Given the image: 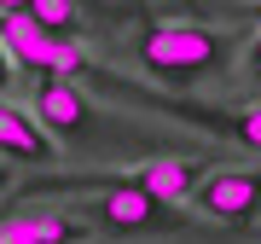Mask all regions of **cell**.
<instances>
[{"label":"cell","instance_id":"1","mask_svg":"<svg viewBox=\"0 0 261 244\" xmlns=\"http://www.w3.org/2000/svg\"><path fill=\"white\" fill-rule=\"evenodd\" d=\"M244 47L238 29L203 23V18H145L128 41V58L163 87H197L203 76L226 70Z\"/></svg>","mask_w":261,"mask_h":244},{"label":"cell","instance_id":"2","mask_svg":"<svg viewBox=\"0 0 261 244\" xmlns=\"http://www.w3.org/2000/svg\"><path fill=\"white\" fill-rule=\"evenodd\" d=\"M87 227V233H111V238H168V233H197V215H186L180 204H157V198L134 192V186H105V192H75V204L64 209Z\"/></svg>","mask_w":261,"mask_h":244},{"label":"cell","instance_id":"3","mask_svg":"<svg viewBox=\"0 0 261 244\" xmlns=\"http://www.w3.org/2000/svg\"><path fill=\"white\" fill-rule=\"evenodd\" d=\"M41 122V128L53 134V140H93V134H111V140H122L128 134L134 140V128H122V116H105L93 99H87V87H75V82H58V76H41L35 82V111H29Z\"/></svg>","mask_w":261,"mask_h":244},{"label":"cell","instance_id":"4","mask_svg":"<svg viewBox=\"0 0 261 244\" xmlns=\"http://www.w3.org/2000/svg\"><path fill=\"white\" fill-rule=\"evenodd\" d=\"M0 41H6V53H12V64H18V70L58 76V82H75V76H82V64L93 58L75 35H53V29H41L29 12L0 18Z\"/></svg>","mask_w":261,"mask_h":244},{"label":"cell","instance_id":"5","mask_svg":"<svg viewBox=\"0 0 261 244\" xmlns=\"http://www.w3.org/2000/svg\"><path fill=\"white\" fill-rule=\"evenodd\" d=\"M186 204H197V215H209V221H221V227L250 233L255 215H261V163H250V169H226V163L209 169Z\"/></svg>","mask_w":261,"mask_h":244},{"label":"cell","instance_id":"6","mask_svg":"<svg viewBox=\"0 0 261 244\" xmlns=\"http://www.w3.org/2000/svg\"><path fill=\"white\" fill-rule=\"evenodd\" d=\"M209 169H221V163L215 157H145V163L128 169V186L157 198V204H186Z\"/></svg>","mask_w":261,"mask_h":244},{"label":"cell","instance_id":"7","mask_svg":"<svg viewBox=\"0 0 261 244\" xmlns=\"http://www.w3.org/2000/svg\"><path fill=\"white\" fill-rule=\"evenodd\" d=\"M0 157L53 169V163H58V140H53V134L41 128L29 111H18V105H6V99H0Z\"/></svg>","mask_w":261,"mask_h":244},{"label":"cell","instance_id":"8","mask_svg":"<svg viewBox=\"0 0 261 244\" xmlns=\"http://www.w3.org/2000/svg\"><path fill=\"white\" fill-rule=\"evenodd\" d=\"M0 244H87V227L64 209H23L0 221Z\"/></svg>","mask_w":261,"mask_h":244},{"label":"cell","instance_id":"9","mask_svg":"<svg viewBox=\"0 0 261 244\" xmlns=\"http://www.w3.org/2000/svg\"><path fill=\"white\" fill-rule=\"evenodd\" d=\"M23 12H29L41 29H53V35H75V41H82V29H87L82 0H29Z\"/></svg>","mask_w":261,"mask_h":244},{"label":"cell","instance_id":"10","mask_svg":"<svg viewBox=\"0 0 261 244\" xmlns=\"http://www.w3.org/2000/svg\"><path fill=\"white\" fill-rule=\"evenodd\" d=\"M244 64H250V76L261 82V29H250V35H244Z\"/></svg>","mask_w":261,"mask_h":244},{"label":"cell","instance_id":"11","mask_svg":"<svg viewBox=\"0 0 261 244\" xmlns=\"http://www.w3.org/2000/svg\"><path fill=\"white\" fill-rule=\"evenodd\" d=\"M12 76H18V64H12V53H6V41H0V99H6V87H12Z\"/></svg>","mask_w":261,"mask_h":244},{"label":"cell","instance_id":"12","mask_svg":"<svg viewBox=\"0 0 261 244\" xmlns=\"http://www.w3.org/2000/svg\"><path fill=\"white\" fill-rule=\"evenodd\" d=\"M23 6H29V0H0V18H18Z\"/></svg>","mask_w":261,"mask_h":244},{"label":"cell","instance_id":"13","mask_svg":"<svg viewBox=\"0 0 261 244\" xmlns=\"http://www.w3.org/2000/svg\"><path fill=\"white\" fill-rule=\"evenodd\" d=\"M250 18H255V23H261V0H255V6H250Z\"/></svg>","mask_w":261,"mask_h":244},{"label":"cell","instance_id":"14","mask_svg":"<svg viewBox=\"0 0 261 244\" xmlns=\"http://www.w3.org/2000/svg\"><path fill=\"white\" fill-rule=\"evenodd\" d=\"M255 233H261V227H255Z\"/></svg>","mask_w":261,"mask_h":244}]
</instances>
